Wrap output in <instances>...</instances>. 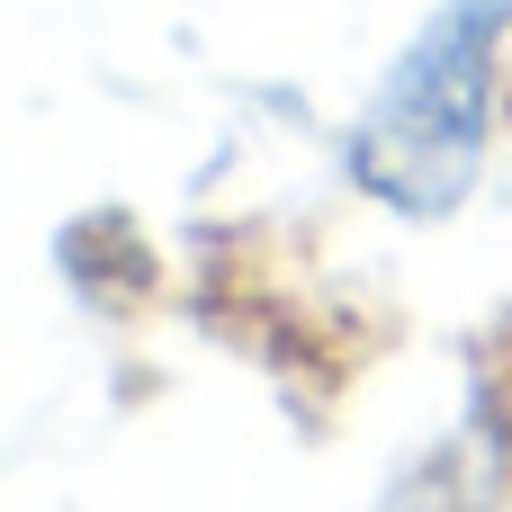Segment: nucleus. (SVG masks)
I'll return each instance as SVG.
<instances>
[{
  "label": "nucleus",
  "mask_w": 512,
  "mask_h": 512,
  "mask_svg": "<svg viewBox=\"0 0 512 512\" xmlns=\"http://www.w3.org/2000/svg\"><path fill=\"white\" fill-rule=\"evenodd\" d=\"M512 27V0H459L369 99V117L351 126V171L369 198L405 207V216H441L459 207V189L486 162L495 135V45Z\"/></svg>",
  "instance_id": "f257e3e1"
}]
</instances>
